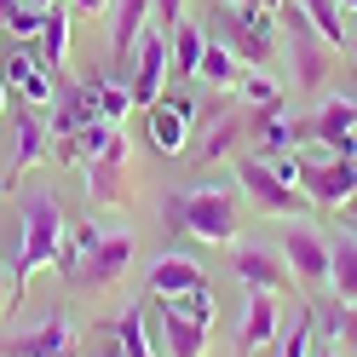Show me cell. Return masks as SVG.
Here are the masks:
<instances>
[{"mask_svg": "<svg viewBox=\"0 0 357 357\" xmlns=\"http://www.w3.org/2000/svg\"><path fill=\"white\" fill-rule=\"evenodd\" d=\"M116 351L121 357H155V334L144 323V311H121L116 317Z\"/></svg>", "mask_w": 357, "mask_h": 357, "instance_id": "28", "label": "cell"}, {"mask_svg": "<svg viewBox=\"0 0 357 357\" xmlns=\"http://www.w3.org/2000/svg\"><path fill=\"white\" fill-rule=\"evenodd\" d=\"M300 190L311 196V208H340L357 196V162L328 155V162H300Z\"/></svg>", "mask_w": 357, "mask_h": 357, "instance_id": "9", "label": "cell"}, {"mask_svg": "<svg viewBox=\"0 0 357 357\" xmlns=\"http://www.w3.org/2000/svg\"><path fill=\"white\" fill-rule=\"evenodd\" d=\"M0 24H6V35H12V40H40V24H47V12L17 6V12H6V17H0Z\"/></svg>", "mask_w": 357, "mask_h": 357, "instance_id": "31", "label": "cell"}, {"mask_svg": "<svg viewBox=\"0 0 357 357\" xmlns=\"http://www.w3.org/2000/svg\"><path fill=\"white\" fill-rule=\"evenodd\" d=\"M155 305H162V328H155V340H162L167 357H202V351H208V328H213V323L190 317L178 300H155Z\"/></svg>", "mask_w": 357, "mask_h": 357, "instance_id": "15", "label": "cell"}, {"mask_svg": "<svg viewBox=\"0 0 357 357\" xmlns=\"http://www.w3.org/2000/svg\"><path fill=\"white\" fill-rule=\"evenodd\" d=\"M75 346H81L75 317L70 311H52V317H40L35 328L6 334V340H0V357H75Z\"/></svg>", "mask_w": 357, "mask_h": 357, "instance_id": "6", "label": "cell"}, {"mask_svg": "<svg viewBox=\"0 0 357 357\" xmlns=\"http://www.w3.org/2000/svg\"><path fill=\"white\" fill-rule=\"evenodd\" d=\"M167 70H173V40L167 35H144L139 40V58H132V104H162V93H167Z\"/></svg>", "mask_w": 357, "mask_h": 357, "instance_id": "11", "label": "cell"}, {"mask_svg": "<svg viewBox=\"0 0 357 357\" xmlns=\"http://www.w3.org/2000/svg\"><path fill=\"white\" fill-rule=\"evenodd\" d=\"M328 288L340 305H357V236L328 242Z\"/></svg>", "mask_w": 357, "mask_h": 357, "instance_id": "20", "label": "cell"}, {"mask_svg": "<svg viewBox=\"0 0 357 357\" xmlns=\"http://www.w3.org/2000/svg\"><path fill=\"white\" fill-rule=\"evenodd\" d=\"M6 70V81H12V93L24 98L29 109H52L58 104V86H52V70L40 63V52H35V40H17V52L0 63Z\"/></svg>", "mask_w": 357, "mask_h": 357, "instance_id": "10", "label": "cell"}, {"mask_svg": "<svg viewBox=\"0 0 357 357\" xmlns=\"http://www.w3.org/2000/svg\"><path fill=\"white\" fill-rule=\"evenodd\" d=\"M17 6H24V0H0V17H6V12H17Z\"/></svg>", "mask_w": 357, "mask_h": 357, "instance_id": "42", "label": "cell"}, {"mask_svg": "<svg viewBox=\"0 0 357 357\" xmlns=\"http://www.w3.org/2000/svg\"><path fill=\"white\" fill-rule=\"evenodd\" d=\"M127 162H132V150H127V132H116L93 162H86V190H93V202L104 208H116L127 202V190H121V178H127Z\"/></svg>", "mask_w": 357, "mask_h": 357, "instance_id": "14", "label": "cell"}, {"mask_svg": "<svg viewBox=\"0 0 357 357\" xmlns=\"http://www.w3.org/2000/svg\"><path fill=\"white\" fill-rule=\"evenodd\" d=\"M40 63L47 70H63L70 63V6H47V24H40Z\"/></svg>", "mask_w": 357, "mask_h": 357, "instance_id": "23", "label": "cell"}, {"mask_svg": "<svg viewBox=\"0 0 357 357\" xmlns=\"http://www.w3.org/2000/svg\"><path fill=\"white\" fill-rule=\"evenodd\" d=\"M109 357H121V351H109Z\"/></svg>", "mask_w": 357, "mask_h": 357, "instance_id": "46", "label": "cell"}, {"mask_svg": "<svg viewBox=\"0 0 357 357\" xmlns=\"http://www.w3.org/2000/svg\"><path fill=\"white\" fill-rule=\"evenodd\" d=\"M231 271L242 277V288H265V294H282L288 282H294V271H288V259L277 248H265V242H242V248L231 254Z\"/></svg>", "mask_w": 357, "mask_h": 357, "instance_id": "13", "label": "cell"}, {"mask_svg": "<svg viewBox=\"0 0 357 357\" xmlns=\"http://www.w3.org/2000/svg\"><path fill=\"white\" fill-rule=\"evenodd\" d=\"M254 132H259L265 155H282V150H294V144L305 139V121H300V116H288V109H271V116H265V109H259Z\"/></svg>", "mask_w": 357, "mask_h": 357, "instance_id": "22", "label": "cell"}, {"mask_svg": "<svg viewBox=\"0 0 357 357\" xmlns=\"http://www.w3.org/2000/svg\"><path fill=\"white\" fill-rule=\"evenodd\" d=\"M236 178H242V190H248L265 213H277V219H300V213L311 208V196H305L300 185H282V178L265 167V155H242V162H236Z\"/></svg>", "mask_w": 357, "mask_h": 357, "instance_id": "5", "label": "cell"}, {"mask_svg": "<svg viewBox=\"0 0 357 357\" xmlns=\"http://www.w3.org/2000/svg\"><path fill=\"white\" fill-rule=\"evenodd\" d=\"M63 231H70V225H63V213H58V202H52L47 190L24 202V236H17V265H12V305L24 300V282L40 271V265L58 259Z\"/></svg>", "mask_w": 357, "mask_h": 357, "instance_id": "3", "label": "cell"}, {"mask_svg": "<svg viewBox=\"0 0 357 357\" xmlns=\"http://www.w3.org/2000/svg\"><path fill=\"white\" fill-rule=\"evenodd\" d=\"M132 231H104L98 248H86L81 254V271H75V288H86V294H104L116 277H127V265H132Z\"/></svg>", "mask_w": 357, "mask_h": 357, "instance_id": "7", "label": "cell"}, {"mask_svg": "<svg viewBox=\"0 0 357 357\" xmlns=\"http://www.w3.org/2000/svg\"><path fill=\"white\" fill-rule=\"evenodd\" d=\"M340 12H346V17H351V12H357V0H340Z\"/></svg>", "mask_w": 357, "mask_h": 357, "instance_id": "43", "label": "cell"}, {"mask_svg": "<svg viewBox=\"0 0 357 357\" xmlns=\"http://www.w3.org/2000/svg\"><path fill=\"white\" fill-rule=\"evenodd\" d=\"M12 104V81H6V70H0V109Z\"/></svg>", "mask_w": 357, "mask_h": 357, "instance_id": "40", "label": "cell"}, {"mask_svg": "<svg viewBox=\"0 0 357 357\" xmlns=\"http://www.w3.org/2000/svg\"><path fill=\"white\" fill-rule=\"evenodd\" d=\"M196 81H208V86H236V81H242V58L225 47V40H213V35H208L202 63H196Z\"/></svg>", "mask_w": 357, "mask_h": 357, "instance_id": "25", "label": "cell"}, {"mask_svg": "<svg viewBox=\"0 0 357 357\" xmlns=\"http://www.w3.org/2000/svg\"><path fill=\"white\" fill-rule=\"evenodd\" d=\"M236 139H242V116L231 109V116H219L213 127H208V144H202V162H219V155H231L236 150Z\"/></svg>", "mask_w": 357, "mask_h": 357, "instance_id": "30", "label": "cell"}, {"mask_svg": "<svg viewBox=\"0 0 357 357\" xmlns=\"http://www.w3.org/2000/svg\"><path fill=\"white\" fill-rule=\"evenodd\" d=\"M185 139H190V116H185V109H173L167 98L150 104V144L162 150V155H178Z\"/></svg>", "mask_w": 357, "mask_h": 357, "instance_id": "21", "label": "cell"}, {"mask_svg": "<svg viewBox=\"0 0 357 357\" xmlns=\"http://www.w3.org/2000/svg\"><path fill=\"white\" fill-rule=\"evenodd\" d=\"M202 282H208V277H202V265L185 259V254L155 259V265H150V277H144L150 300H178V294H190V288H202Z\"/></svg>", "mask_w": 357, "mask_h": 357, "instance_id": "18", "label": "cell"}, {"mask_svg": "<svg viewBox=\"0 0 357 357\" xmlns=\"http://www.w3.org/2000/svg\"><path fill=\"white\" fill-rule=\"evenodd\" d=\"M277 52L288 58V86H294V93H317V86L328 81V52L334 47L300 17L294 0H288V29H282V47Z\"/></svg>", "mask_w": 357, "mask_h": 357, "instance_id": "4", "label": "cell"}, {"mask_svg": "<svg viewBox=\"0 0 357 357\" xmlns=\"http://www.w3.org/2000/svg\"><path fill=\"white\" fill-rule=\"evenodd\" d=\"M311 346H317V328H311V317L288 334V346H282V357H311Z\"/></svg>", "mask_w": 357, "mask_h": 357, "instance_id": "34", "label": "cell"}, {"mask_svg": "<svg viewBox=\"0 0 357 357\" xmlns=\"http://www.w3.org/2000/svg\"><path fill=\"white\" fill-rule=\"evenodd\" d=\"M178 305L190 311V317H202V323H213V288L202 282V288H190V294H178Z\"/></svg>", "mask_w": 357, "mask_h": 357, "instance_id": "33", "label": "cell"}, {"mask_svg": "<svg viewBox=\"0 0 357 357\" xmlns=\"http://www.w3.org/2000/svg\"><path fill=\"white\" fill-rule=\"evenodd\" d=\"M47 150H52V127L40 121V109H24V116H17V127H12V167L29 173Z\"/></svg>", "mask_w": 357, "mask_h": 357, "instance_id": "19", "label": "cell"}, {"mask_svg": "<svg viewBox=\"0 0 357 357\" xmlns=\"http://www.w3.org/2000/svg\"><path fill=\"white\" fill-rule=\"evenodd\" d=\"M213 6H265V12H277V6H288V0H213Z\"/></svg>", "mask_w": 357, "mask_h": 357, "instance_id": "36", "label": "cell"}, {"mask_svg": "<svg viewBox=\"0 0 357 357\" xmlns=\"http://www.w3.org/2000/svg\"><path fill=\"white\" fill-rule=\"evenodd\" d=\"M6 305H12V271L0 265V311H6Z\"/></svg>", "mask_w": 357, "mask_h": 357, "instance_id": "38", "label": "cell"}, {"mask_svg": "<svg viewBox=\"0 0 357 357\" xmlns=\"http://www.w3.org/2000/svg\"><path fill=\"white\" fill-rule=\"evenodd\" d=\"M213 40H225V47L242 58V70H265L271 52L282 47V29H277V12L265 6H213Z\"/></svg>", "mask_w": 357, "mask_h": 357, "instance_id": "2", "label": "cell"}, {"mask_svg": "<svg viewBox=\"0 0 357 357\" xmlns=\"http://www.w3.org/2000/svg\"><path fill=\"white\" fill-rule=\"evenodd\" d=\"M294 6H300V17H305V24L317 29L323 40H328V47H346V40H351V29H346V12H340V0H294Z\"/></svg>", "mask_w": 357, "mask_h": 357, "instance_id": "24", "label": "cell"}, {"mask_svg": "<svg viewBox=\"0 0 357 357\" xmlns=\"http://www.w3.org/2000/svg\"><path fill=\"white\" fill-rule=\"evenodd\" d=\"M202 47H208V29L185 17V24L173 29V75H178V81H190V75H196V63H202Z\"/></svg>", "mask_w": 357, "mask_h": 357, "instance_id": "26", "label": "cell"}, {"mask_svg": "<svg viewBox=\"0 0 357 357\" xmlns=\"http://www.w3.org/2000/svg\"><path fill=\"white\" fill-rule=\"evenodd\" d=\"M0 47H6V24H0Z\"/></svg>", "mask_w": 357, "mask_h": 357, "instance_id": "44", "label": "cell"}, {"mask_svg": "<svg viewBox=\"0 0 357 357\" xmlns=\"http://www.w3.org/2000/svg\"><path fill=\"white\" fill-rule=\"evenodd\" d=\"M305 139H323L334 155L357 162V98H328L323 109L305 116Z\"/></svg>", "mask_w": 357, "mask_h": 357, "instance_id": "12", "label": "cell"}, {"mask_svg": "<svg viewBox=\"0 0 357 357\" xmlns=\"http://www.w3.org/2000/svg\"><path fill=\"white\" fill-rule=\"evenodd\" d=\"M346 29H351V40H346V52H357V12L346 17Z\"/></svg>", "mask_w": 357, "mask_h": 357, "instance_id": "41", "label": "cell"}, {"mask_svg": "<svg viewBox=\"0 0 357 357\" xmlns=\"http://www.w3.org/2000/svg\"><path fill=\"white\" fill-rule=\"evenodd\" d=\"M109 6H116V17H109V58H116V70H121V63L139 58L144 17L155 12V0H109Z\"/></svg>", "mask_w": 357, "mask_h": 357, "instance_id": "17", "label": "cell"}, {"mask_svg": "<svg viewBox=\"0 0 357 357\" xmlns=\"http://www.w3.org/2000/svg\"><path fill=\"white\" fill-rule=\"evenodd\" d=\"M277 254L288 259V271L300 282H328V242L305 225V219H282L277 231Z\"/></svg>", "mask_w": 357, "mask_h": 357, "instance_id": "8", "label": "cell"}, {"mask_svg": "<svg viewBox=\"0 0 357 357\" xmlns=\"http://www.w3.org/2000/svg\"><path fill=\"white\" fill-rule=\"evenodd\" d=\"M155 17H162V29L173 35L178 24H185V0H155Z\"/></svg>", "mask_w": 357, "mask_h": 357, "instance_id": "35", "label": "cell"}, {"mask_svg": "<svg viewBox=\"0 0 357 357\" xmlns=\"http://www.w3.org/2000/svg\"><path fill=\"white\" fill-rule=\"evenodd\" d=\"M317 357H334V351H317Z\"/></svg>", "mask_w": 357, "mask_h": 357, "instance_id": "45", "label": "cell"}, {"mask_svg": "<svg viewBox=\"0 0 357 357\" xmlns=\"http://www.w3.org/2000/svg\"><path fill=\"white\" fill-rule=\"evenodd\" d=\"M236 93H242V104L248 109H282V81L271 75V70H242V81H236Z\"/></svg>", "mask_w": 357, "mask_h": 357, "instance_id": "27", "label": "cell"}, {"mask_svg": "<svg viewBox=\"0 0 357 357\" xmlns=\"http://www.w3.org/2000/svg\"><path fill=\"white\" fill-rule=\"evenodd\" d=\"M340 225H346V231H357V196H351V202H340Z\"/></svg>", "mask_w": 357, "mask_h": 357, "instance_id": "37", "label": "cell"}, {"mask_svg": "<svg viewBox=\"0 0 357 357\" xmlns=\"http://www.w3.org/2000/svg\"><path fill=\"white\" fill-rule=\"evenodd\" d=\"M70 6H75V12L86 17V12H104V6H109V0H70Z\"/></svg>", "mask_w": 357, "mask_h": 357, "instance_id": "39", "label": "cell"}, {"mask_svg": "<svg viewBox=\"0 0 357 357\" xmlns=\"http://www.w3.org/2000/svg\"><path fill=\"white\" fill-rule=\"evenodd\" d=\"M323 334H328V340H346V346H357V305L328 311V317H323Z\"/></svg>", "mask_w": 357, "mask_h": 357, "instance_id": "32", "label": "cell"}, {"mask_svg": "<svg viewBox=\"0 0 357 357\" xmlns=\"http://www.w3.org/2000/svg\"><path fill=\"white\" fill-rule=\"evenodd\" d=\"M162 213L185 236H196V242H213V248H219V242H236V196L231 190H208V185L173 190L162 202Z\"/></svg>", "mask_w": 357, "mask_h": 357, "instance_id": "1", "label": "cell"}, {"mask_svg": "<svg viewBox=\"0 0 357 357\" xmlns=\"http://www.w3.org/2000/svg\"><path fill=\"white\" fill-rule=\"evenodd\" d=\"M277 328H282L277 294H265V288H254V294H248V311H242V328H236V351H242V357H259L265 346L277 340Z\"/></svg>", "mask_w": 357, "mask_h": 357, "instance_id": "16", "label": "cell"}, {"mask_svg": "<svg viewBox=\"0 0 357 357\" xmlns=\"http://www.w3.org/2000/svg\"><path fill=\"white\" fill-rule=\"evenodd\" d=\"M86 98H93V109H98V121H127V104H132V93H127V86L121 81H98L93 86V93H86Z\"/></svg>", "mask_w": 357, "mask_h": 357, "instance_id": "29", "label": "cell"}]
</instances>
